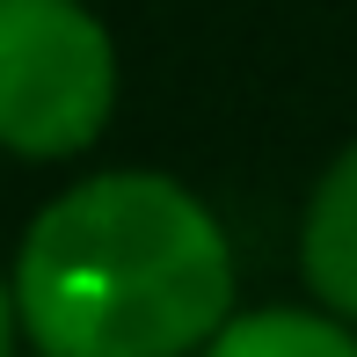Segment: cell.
I'll return each mask as SVG.
<instances>
[{
  "label": "cell",
  "mask_w": 357,
  "mask_h": 357,
  "mask_svg": "<svg viewBox=\"0 0 357 357\" xmlns=\"http://www.w3.org/2000/svg\"><path fill=\"white\" fill-rule=\"evenodd\" d=\"M299 270L314 284V299H328V314L357 321V146H343V160L314 183Z\"/></svg>",
  "instance_id": "3957f363"
},
{
  "label": "cell",
  "mask_w": 357,
  "mask_h": 357,
  "mask_svg": "<svg viewBox=\"0 0 357 357\" xmlns=\"http://www.w3.org/2000/svg\"><path fill=\"white\" fill-rule=\"evenodd\" d=\"M204 357H357V335L335 314L263 306V314H226L204 343Z\"/></svg>",
  "instance_id": "277c9868"
},
{
  "label": "cell",
  "mask_w": 357,
  "mask_h": 357,
  "mask_svg": "<svg viewBox=\"0 0 357 357\" xmlns=\"http://www.w3.org/2000/svg\"><path fill=\"white\" fill-rule=\"evenodd\" d=\"M37 357H44V350H37Z\"/></svg>",
  "instance_id": "8992f818"
},
{
  "label": "cell",
  "mask_w": 357,
  "mask_h": 357,
  "mask_svg": "<svg viewBox=\"0 0 357 357\" xmlns=\"http://www.w3.org/2000/svg\"><path fill=\"white\" fill-rule=\"evenodd\" d=\"M15 328H22V314H15V278H0V357H15Z\"/></svg>",
  "instance_id": "5b68a950"
},
{
  "label": "cell",
  "mask_w": 357,
  "mask_h": 357,
  "mask_svg": "<svg viewBox=\"0 0 357 357\" xmlns=\"http://www.w3.org/2000/svg\"><path fill=\"white\" fill-rule=\"evenodd\" d=\"M117 109V44L80 0H0V146L66 160Z\"/></svg>",
  "instance_id": "7a4b0ae2"
},
{
  "label": "cell",
  "mask_w": 357,
  "mask_h": 357,
  "mask_svg": "<svg viewBox=\"0 0 357 357\" xmlns=\"http://www.w3.org/2000/svg\"><path fill=\"white\" fill-rule=\"evenodd\" d=\"M15 314L44 357H190L234 314V248L175 175H88L29 219Z\"/></svg>",
  "instance_id": "6da1fadb"
}]
</instances>
